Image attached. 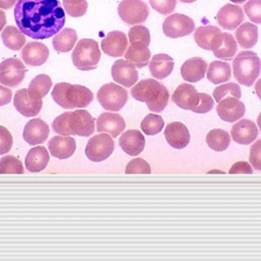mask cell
Segmentation results:
<instances>
[{"label": "cell", "mask_w": 261, "mask_h": 261, "mask_svg": "<svg viewBox=\"0 0 261 261\" xmlns=\"http://www.w3.org/2000/svg\"><path fill=\"white\" fill-rule=\"evenodd\" d=\"M243 8L252 22L261 23V0H248Z\"/></svg>", "instance_id": "7bdbcfd3"}, {"label": "cell", "mask_w": 261, "mask_h": 261, "mask_svg": "<svg viewBox=\"0 0 261 261\" xmlns=\"http://www.w3.org/2000/svg\"><path fill=\"white\" fill-rule=\"evenodd\" d=\"M255 92L258 98L261 100V79H259L255 84Z\"/></svg>", "instance_id": "11a10c76"}, {"label": "cell", "mask_w": 261, "mask_h": 261, "mask_svg": "<svg viewBox=\"0 0 261 261\" xmlns=\"http://www.w3.org/2000/svg\"><path fill=\"white\" fill-rule=\"evenodd\" d=\"M6 24V15L2 9H0V32Z\"/></svg>", "instance_id": "db71d44e"}, {"label": "cell", "mask_w": 261, "mask_h": 261, "mask_svg": "<svg viewBox=\"0 0 261 261\" xmlns=\"http://www.w3.org/2000/svg\"><path fill=\"white\" fill-rule=\"evenodd\" d=\"M16 2L17 0H0V8L10 9Z\"/></svg>", "instance_id": "f5cc1de1"}, {"label": "cell", "mask_w": 261, "mask_h": 261, "mask_svg": "<svg viewBox=\"0 0 261 261\" xmlns=\"http://www.w3.org/2000/svg\"><path fill=\"white\" fill-rule=\"evenodd\" d=\"M121 149L129 156L139 155L145 147V138L140 130L129 129L124 132L118 140Z\"/></svg>", "instance_id": "484cf974"}, {"label": "cell", "mask_w": 261, "mask_h": 261, "mask_svg": "<svg viewBox=\"0 0 261 261\" xmlns=\"http://www.w3.org/2000/svg\"><path fill=\"white\" fill-rule=\"evenodd\" d=\"M76 41V32L73 29L65 28L55 35L52 41V45L57 52H68L73 48Z\"/></svg>", "instance_id": "d6a6232c"}, {"label": "cell", "mask_w": 261, "mask_h": 261, "mask_svg": "<svg viewBox=\"0 0 261 261\" xmlns=\"http://www.w3.org/2000/svg\"><path fill=\"white\" fill-rule=\"evenodd\" d=\"M230 136L226 130L215 128L210 130L206 136V143L212 150L216 152L224 151L230 144Z\"/></svg>", "instance_id": "e575fe53"}, {"label": "cell", "mask_w": 261, "mask_h": 261, "mask_svg": "<svg viewBox=\"0 0 261 261\" xmlns=\"http://www.w3.org/2000/svg\"><path fill=\"white\" fill-rule=\"evenodd\" d=\"M127 38H128L129 43L140 42V43H144L147 46H149V44L151 42L149 30L142 24H136V25L132 27L128 31Z\"/></svg>", "instance_id": "60d3db41"}, {"label": "cell", "mask_w": 261, "mask_h": 261, "mask_svg": "<svg viewBox=\"0 0 261 261\" xmlns=\"http://www.w3.org/2000/svg\"><path fill=\"white\" fill-rule=\"evenodd\" d=\"M12 91L4 85H0V106L6 105L11 101Z\"/></svg>", "instance_id": "816d5d0a"}, {"label": "cell", "mask_w": 261, "mask_h": 261, "mask_svg": "<svg viewBox=\"0 0 261 261\" xmlns=\"http://www.w3.org/2000/svg\"><path fill=\"white\" fill-rule=\"evenodd\" d=\"M221 33L220 29L215 25H202L194 32V39L199 47L204 50H212V47Z\"/></svg>", "instance_id": "4dcf8cb0"}, {"label": "cell", "mask_w": 261, "mask_h": 261, "mask_svg": "<svg viewBox=\"0 0 261 261\" xmlns=\"http://www.w3.org/2000/svg\"><path fill=\"white\" fill-rule=\"evenodd\" d=\"M21 174L23 166L19 159L12 155H5L0 159V174Z\"/></svg>", "instance_id": "74e56055"}, {"label": "cell", "mask_w": 261, "mask_h": 261, "mask_svg": "<svg viewBox=\"0 0 261 261\" xmlns=\"http://www.w3.org/2000/svg\"><path fill=\"white\" fill-rule=\"evenodd\" d=\"M230 136L236 143L249 145L256 140L258 136V127L250 119H241L232 125Z\"/></svg>", "instance_id": "ac0fdd59"}, {"label": "cell", "mask_w": 261, "mask_h": 261, "mask_svg": "<svg viewBox=\"0 0 261 261\" xmlns=\"http://www.w3.org/2000/svg\"><path fill=\"white\" fill-rule=\"evenodd\" d=\"M111 75L114 82L125 88L133 87L139 79L137 67L126 59H118L113 63Z\"/></svg>", "instance_id": "8fae6325"}, {"label": "cell", "mask_w": 261, "mask_h": 261, "mask_svg": "<svg viewBox=\"0 0 261 261\" xmlns=\"http://www.w3.org/2000/svg\"><path fill=\"white\" fill-rule=\"evenodd\" d=\"M27 68L17 58H7L0 63V84L6 87H16L25 75Z\"/></svg>", "instance_id": "9c48e42d"}, {"label": "cell", "mask_w": 261, "mask_h": 261, "mask_svg": "<svg viewBox=\"0 0 261 261\" xmlns=\"http://www.w3.org/2000/svg\"><path fill=\"white\" fill-rule=\"evenodd\" d=\"M245 18L244 10L241 6L236 4H225L222 6L217 14H216V20L218 24H220L221 28L224 30H236Z\"/></svg>", "instance_id": "9a60e30c"}, {"label": "cell", "mask_w": 261, "mask_h": 261, "mask_svg": "<svg viewBox=\"0 0 261 261\" xmlns=\"http://www.w3.org/2000/svg\"><path fill=\"white\" fill-rule=\"evenodd\" d=\"M218 116L226 122H236L246 112L245 104L236 97H225L216 107Z\"/></svg>", "instance_id": "4fadbf2b"}, {"label": "cell", "mask_w": 261, "mask_h": 261, "mask_svg": "<svg viewBox=\"0 0 261 261\" xmlns=\"http://www.w3.org/2000/svg\"><path fill=\"white\" fill-rule=\"evenodd\" d=\"M75 148V140L70 136H55L48 142L50 154L58 159L69 158L74 153Z\"/></svg>", "instance_id": "7402d4cb"}, {"label": "cell", "mask_w": 261, "mask_h": 261, "mask_svg": "<svg viewBox=\"0 0 261 261\" xmlns=\"http://www.w3.org/2000/svg\"><path fill=\"white\" fill-rule=\"evenodd\" d=\"M162 31L168 38H180L188 36L195 31V22L186 14L173 13L167 16L163 21Z\"/></svg>", "instance_id": "52a82bcc"}, {"label": "cell", "mask_w": 261, "mask_h": 261, "mask_svg": "<svg viewBox=\"0 0 261 261\" xmlns=\"http://www.w3.org/2000/svg\"><path fill=\"white\" fill-rule=\"evenodd\" d=\"M48 136L49 126L40 118H34L24 125L22 138L32 146L42 144L48 138Z\"/></svg>", "instance_id": "44dd1931"}, {"label": "cell", "mask_w": 261, "mask_h": 261, "mask_svg": "<svg viewBox=\"0 0 261 261\" xmlns=\"http://www.w3.org/2000/svg\"><path fill=\"white\" fill-rule=\"evenodd\" d=\"M227 94L232 96V97H236L238 99L241 98L242 93H241L240 86L237 83H233V82H229V83L220 85V86H218V87H216L214 89V91H213V98L218 103L223 98H225Z\"/></svg>", "instance_id": "f35d334b"}, {"label": "cell", "mask_w": 261, "mask_h": 261, "mask_svg": "<svg viewBox=\"0 0 261 261\" xmlns=\"http://www.w3.org/2000/svg\"><path fill=\"white\" fill-rule=\"evenodd\" d=\"M13 139L9 130L0 125V155H4L8 153L12 147Z\"/></svg>", "instance_id": "681fc988"}, {"label": "cell", "mask_w": 261, "mask_h": 261, "mask_svg": "<svg viewBox=\"0 0 261 261\" xmlns=\"http://www.w3.org/2000/svg\"><path fill=\"white\" fill-rule=\"evenodd\" d=\"M208 64L201 57H192L186 60L180 66L181 77L186 82L196 83L202 80L207 71Z\"/></svg>", "instance_id": "603a6c76"}, {"label": "cell", "mask_w": 261, "mask_h": 261, "mask_svg": "<svg viewBox=\"0 0 261 261\" xmlns=\"http://www.w3.org/2000/svg\"><path fill=\"white\" fill-rule=\"evenodd\" d=\"M52 87V81L47 74H39L35 76L29 85V93L34 97H45Z\"/></svg>", "instance_id": "d590c367"}, {"label": "cell", "mask_w": 261, "mask_h": 261, "mask_svg": "<svg viewBox=\"0 0 261 261\" xmlns=\"http://www.w3.org/2000/svg\"><path fill=\"white\" fill-rule=\"evenodd\" d=\"M179 1L182 2V3H192V2H194L196 0H179Z\"/></svg>", "instance_id": "680465c9"}, {"label": "cell", "mask_w": 261, "mask_h": 261, "mask_svg": "<svg viewBox=\"0 0 261 261\" xmlns=\"http://www.w3.org/2000/svg\"><path fill=\"white\" fill-rule=\"evenodd\" d=\"M125 128V122L118 113L104 112L96 121V129L98 133H106L112 138L118 137Z\"/></svg>", "instance_id": "e0dca14e"}, {"label": "cell", "mask_w": 261, "mask_h": 261, "mask_svg": "<svg viewBox=\"0 0 261 261\" xmlns=\"http://www.w3.org/2000/svg\"><path fill=\"white\" fill-rule=\"evenodd\" d=\"M173 66L174 62L172 57L164 53L154 55L149 62L150 72L157 80L167 77L173 70Z\"/></svg>", "instance_id": "4316f807"}, {"label": "cell", "mask_w": 261, "mask_h": 261, "mask_svg": "<svg viewBox=\"0 0 261 261\" xmlns=\"http://www.w3.org/2000/svg\"><path fill=\"white\" fill-rule=\"evenodd\" d=\"M231 2L233 3H238V4H241V3H244L246 0H230Z\"/></svg>", "instance_id": "6f0895ef"}, {"label": "cell", "mask_w": 261, "mask_h": 261, "mask_svg": "<svg viewBox=\"0 0 261 261\" xmlns=\"http://www.w3.org/2000/svg\"><path fill=\"white\" fill-rule=\"evenodd\" d=\"M257 125H258V127H259L260 130H261V112H260V114H259L258 117H257Z\"/></svg>", "instance_id": "9f6ffc18"}, {"label": "cell", "mask_w": 261, "mask_h": 261, "mask_svg": "<svg viewBox=\"0 0 261 261\" xmlns=\"http://www.w3.org/2000/svg\"><path fill=\"white\" fill-rule=\"evenodd\" d=\"M128 47V38L120 31L108 33L101 41L102 51L110 57H120Z\"/></svg>", "instance_id": "5bb4252c"}, {"label": "cell", "mask_w": 261, "mask_h": 261, "mask_svg": "<svg viewBox=\"0 0 261 261\" xmlns=\"http://www.w3.org/2000/svg\"><path fill=\"white\" fill-rule=\"evenodd\" d=\"M53 130L61 136H71L68 126V112H64L57 116L52 122Z\"/></svg>", "instance_id": "f6af8a7d"}, {"label": "cell", "mask_w": 261, "mask_h": 261, "mask_svg": "<svg viewBox=\"0 0 261 261\" xmlns=\"http://www.w3.org/2000/svg\"><path fill=\"white\" fill-rule=\"evenodd\" d=\"M234 37L242 48L251 49L258 41V28L252 22L245 21L238 27Z\"/></svg>", "instance_id": "f546056e"}, {"label": "cell", "mask_w": 261, "mask_h": 261, "mask_svg": "<svg viewBox=\"0 0 261 261\" xmlns=\"http://www.w3.org/2000/svg\"><path fill=\"white\" fill-rule=\"evenodd\" d=\"M249 160L254 169L261 171V139L252 145Z\"/></svg>", "instance_id": "c3c4849f"}, {"label": "cell", "mask_w": 261, "mask_h": 261, "mask_svg": "<svg viewBox=\"0 0 261 261\" xmlns=\"http://www.w3.org/2000/svg\"><path fill=\"white\" fill-rule=\"evenodd\" d=\"M199 103L196 106V108L193 110V112L195 113H207L209 112L213 106H214V99L206 94V93H199Z\"/></svg>", "instance_id": "7dc6e473"}, {"label": "cell", "mask_w": 261, "mask_h": 261, "mask_svg": "<svg viewBox=\"0 0 261 261\" xmlns=\"http://www.w3.org/2000/svg\"><path fill=\"white\" fill-rule=\"evenodd\" d=\"M69 85L70 84H68V83H58L54 86V88L52 90V94H51L55 103L64 109H70V106L67 103V100L65 97V92H66L67 88L69 87Z\"/></svg>", "instance_id": "ee69618b"}, {"label": "cell", "mask_w": 261, "mask_h": 261, "mask_svg": "<svg viewBox=\"0 0 261 261\" xmlns=\"http://www.w3.org/2000/svg\"><path fill=\"white\" fill-rule=\"evenodd\" d=\"M13 105L15 109L25 117L37 115L42 108V98L34 97L29 93L28 89L18 90L13 98Z\"/></svg>", "instance_id": "7c38bea8"}, {"label": "cell", "mask_w": 261, "mask_h": 261, "mask_svg": "<svg viewBox=\"0 0 261 261\" xmlns=\"http://www.w3.org/2000/svg\"><path fill=\"white\" fill-rule=\"evenodd\" d=\"M21 59L31 66H40L44 64L49 57V49L41 42H31L21 50Z\"/></svg>", "instance_id": "d6986e66"}, {"label": "cell", "mask_w": 261, "mask_h": 261, "mask_svg": "<svg viewBox=\"0 0 261 261\" xmlns=\"http://www.w3.org/2000/svg\"><path fill=\"white\" fill-rule=\"evenodd\" d=\"M127 98V91L115 83L103 85L97 93L99 103L104 109L109 111L120 110L125 105Z\"/></svg>", "instance_id": "5b68a950"}, {"label": "cell", "mask_w": 261, "mask_h": 261, "mask_svg": "<svg viewBox=\"0 0 261 261\" xmlns=\"http://www.w3.org/2000/svg\"><path fill=\"white\" fill-rule=\"evenodd\" d=\"M164 126L163 118L158 114H148L141 122V128L144 134L153 136L162 130Z\"/></svg>", "instance_id": "8d00e7d4"}, {"label": "cell", "mask_w": 261, "mask_h": 261, "mask_svg": "<svg viewBox=\"0 0 261 261\" xmlns=\"http://www.w3.org/2000/svg\"><path fill=\"white\" fill-rule=\"evenodd\" d=\"M117 12L127 24L142 23L149 15L148 7L142 0H122L118 5Z\"/></svg>", "instance_id": "ba28073f"}, {"label": "cell", "mask_w": 261, "mask_h": 261, "mask_svg": "<svg viewBox=\"0 0 261 261\" xmlns=\"http://www.w3.org/2000/svg\"><path fill=\"white\" fill-rule=\"evenodd\" d=\"M14 19L25 36L44 40L61 31L65 23V12L58 0H17Z\"/></svg>", "instance_id": "6da1fadb"}, {"label": "cell", "mask_w": 261, "mask_h": 261, "mask_svg": "<svg viewBox=\"0 0 261 261\" xmlns=\"http://www.w3.org/2000/svg\"><path fill=\"white\" fill-rule=\"evenodd\" d=\"M1 39L8 49L10 50H20L25 44L24 34L17 28L13 25H7L1 32Z\"/></svg>", "instance_id": "836d02e7"}, {"label": "cell", "mask_w": 261, "mask_h": 261, "mask_svg": "<svg viewBox=\"0 0 261 261\" xmlns=\"http://www.w3.org/2000/svg\"><path fill=\"white\" fill-rule=\"evenodd\" d=\"M65 97L70 109L84 108L91 104L94 95L88 88L81 85H69L65 92Z\"/></svg>", "instance_id": "d4e9b609"}, {"label": "cell", "mask_w": 261, "mask_h": 261, "mask_svg": "<svg viewBox=\"0 0 261 261\" xmlns=\"http://www.w3.org/2000/svg\"><path fill=\"white\" fill-rule=\"evenodd\" d=\"M149 3L154 10L164 15L171 13L176 6V0H149Z\"/></svg>", "instance_id": "bcb514c9"}, {"label": "cell", "mask_w": 261, "mask_h": 261, "mask_svg": "<svg viewBox=\"0 0 261 261\" xmlns=\"http://www.w3.org/2000/svg\"><path fill=\"white\" fill-rule=\"evenodd\" d=\"M108 134L101 133L92 137L86 146L85 153L89 160L93 162H101L107 159L113 152L114 142Z\"/></svg>", "instance_id": "8992f818"}, {"label": "cell", "mask_w": 261, "mask_h": 261, "mask_svg": "<svg viewBox=\"0 0 261 261\" xmlns=\"http://www.w3.org/2000/svg\"><path fill=\"white\" fill-rule=\"evenodd\" d=\"M101 57L98 43L93 39L77 41L72 54V63L80 70H92L97 67Z\"/></svg>", "instance_id": "277c9868"}, {"label": "cell", "mask_w": 261, "mask_h": 261, "mask_svg": "<svg viewBox=\"0 0 261 261\" xmlns=\"http://www.w3.org/2000/svg\"><path fill=\"white\" fill-rule=\"evenodd\" d=\"M164 137L167 143L174 149H184L190 143V133L188 127L178 121L166 125Z\"/></svg>", "instance_id": "ffe728a7"}, {"label": "cell", "mask_w": 261, "mask_h": 261, "mask_svg": "<svg viewBox=\"0 0 261 261\" xmlns=\"http://www.w3.org/2000/svg\"><path fill=\"white\" fill-rule=\"evenodd\" d=\"M62 5L67 14L72 17L83 16L88 9L87 0H62Z\"/></svg>", "instance_id": "ab89813d"}, {"label": "cell", "mask_w": 261, "mask_h": 261, "mask_svg": "<svg viewBox=\"0 0 261 261\" xmlns=\"http://www.w3.org/2000/svg\"><path fill=\"white\" fill-rule=\"evenodd\" d=\"M237 40L232 37V35L222 32L217 36V39L212 47L215 57L223 60L232 59L237 53Z\"/></svg>", "instance_id": "cb8c5ba5"}, {"label": "cell", "mask_w": 261, "mask_h": 261, "mask_svg": "<svg viewBox=\"0 0 261 261\" xmlns=\"http://www.w3.org/2000/svg\"><path fill=\"white\" fill-rule=\"evenodd\" d=\"M232 71L239 84L251 87L260 74L261 60L255 52L244 50L234 57L232 61Z\"/></svg>", "instance_id": "3957f363"}, {"label": "cell", "mask_w": 261, "mask_h": 261, "mask_svg": "<svg viewBox=\"0 0 261 261\" xmlns=\"http://www.w3.org/2000/svg\"><path fill=\"white\" fill-rule=\"evenodd\" d=\"M133 98L140 102H145L148 108L153 112L162 111L168 103V90L159 82L153 79H146L132 88Z\"/></svg>", "instance_id": "7a4b0ae2"}, {"label": "cell", "mask_w": 261, "mask_h": 261, "mask_svg": "<svg viewBox=\"0 0 261 261\" xmlns=\"http://www.w3.org/2000/svg\"><path fill=\"white\" fill-rule=\"evenodd\" d=\"M199 93L191 84H180L173 92L171 99L180 108L193 111L199 103Z\"/></svg>", "instance_id": "2e32d148"}, {"label": "cell", "mask_w": 261, "mask_h": 261, "mask_svg": "<svg viewBox=\"0 0 261 261\" xmlns=\"http://www.w3.org/2000/svg\"><path fill=\"white\" fill-rule=\"evenodd\" d=\"M124 57L127 61L132 62L136 67L142 68L148 65L151 57V52L147 45L140 42L130 43L127 47Z\"/></svg>", "instance_id": "f1b7e54d"}, {"label": "cell", "mask_w": 261, "mask_h": 261, "mask_svg": "<svg viewBox=\"0 0 261 261\" xmlns=\"http://www.w3.org/2000/svg\"><path fill=\"white\" fill-rule=\"evenodd\" d=\"M206 76L214 85L228 82L231 77L230 65L225 61H212L208 65Z\"/></svg>", "instance_id": "1f68e13d"}, {"label": "cell", "mask_w": 261, "mask_h": 261, "mask_svg": "<svg viewBox=\"0 0 261 261\" xmlns=\"http://www.w3.org/2000/svg\"><path fill=\"white\" fill-rule=\"evenodd\" d=\"M126 174H149L151 173V167L149 163L143 158H135L130 160L125 167Z\"/></svg>", "instance_id": "b9f144b4"}, {"label": "cell", "mask_w": 261, "mask_h": 261, "mask_svg": "<svg viewBox=\"0 0 261 261\" xmlns=\"http://www.w3.org/2000/svg\"><path fill=\"white\" fill-rule=\"evenodd\" d=\"M228 173H230V174H240V173H242V174H245V173L251 174V173H253V168H252L251 164H249L248 162L240 161V162L234 163L230 167Z\"/></svg>", "instance_id": "f907efd6"}, {"label": "cell", "mask_w": 261, "mask_h": 261, "mask_svg": "<svg viewBox=\"0 0 261 261\" xmlns=\"http://www.w3.org/2000/svg\"><path fill=\"white\" fill-rule=\"evenodd\" d=\"M68 126L71 136L89 137L95 130V119L87 110L77 109L75 111H69Z\"/></svg>", "instance_id": "30bf717a"}, {"label": "cell", "mask_w": 261, "mask_h": 261, "mask_svg": "<svg viewBox=\"0 0 261 261\" xmlns=\"http://www.w3.org/2000/svg\"><path fill=\"white\" fill-rule=\"evenodd\" d=\"M50 156L48 153V150L44 146H39V147H34L32 148L24 160L25 167L29 171L31 172H39L45 169L49 162Z\"/></svg>", "instance_id": "83f0119b"}]
</instances>
